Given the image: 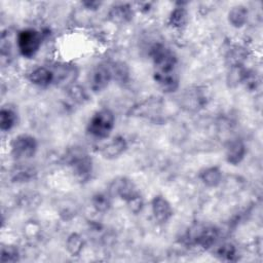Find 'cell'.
Segmentation results:
<instances>
[{"label": "cell", "instance_id": "6da1fadb", "mask_svg": "<svg viewBox=\"0 0 263 263\" xmlns=\"http://www.w3.org/2000/svg\"><path fill=\"white\" fill-rule=\"evenodd\" d=\"M150 54L154 64V80L163 91H175L179 86L176 55L161 43L154 44Z\"/></svg>", "mask_w": 263, "mask_h": 263}, {"label": "cell", "instance_id": "7a4b0ae2", "mask_svg": "<svg viewBox=\"0 0 263 263\" xmlns=\"http://www.w3.org/2000/svg\"><path fill=\"white\" fill-rule=\"evenodd\" d=\"M115 125V117L111 110L101 109L97 111L88 121L87 132L97 139H106L110 136Z\"/></svg>", "mask_w": 263, "mask_h": 263}, {"label": "cell", "instance_id": "3957f363", "mask_svg": "<svg viewBox=\"0 0 263 263\" xmlns=\"http://www.w3.org/2000/svg\"><path fill=\"white\" fill-rule=\"evenodd\" d=\"M41 33L34 29H24L16 37L17 48L21 54L26 59L34 57L41 46Z\"/></svg>", "mask_w": 263, "mask_h": 263}, {"label": "cell", "instance_id": "277c9868", "mask_svg": "<svg viewBox=\"0 0 263 263\" xmlns=\"http://www.w3.org/2000/svg\"><path fill=\"white\" fill-rule=\"evenodd\" d=\"M67 159L68 164L71 166L72 172L78 180L86 181L90 177L92 171V160L83 150L75 149L71 151Z\"/></svg>", "mask_w": 263, "mask_h": 263}, {"label": "cell", "instance_id": "5b68a950", "mask_svg": "<svg viewBox=\"0 0 263 263\" xmlns=\"http://www.w3.org/2000/svg\"><path fill=\"white\" fill-rule=\"evenodd\" d=\"M37 141L33 136L23 134L16 136L10 145L11 154L17 160H26L32 158L37 151Z\"/></svg>", "mask_w": 263, "mask_h": 263}, {"label": "cell", "instance_id": "8992f818", "mask_svg": "<svg viewBox=\"0 0 263 263\" xmlns=\"http://www.w3.org/2000/svg\"><path fill=\"white\" fill-rule=\"evenodd\" d=\"M112 197H120L127 201L138 194L135 184L125 177H119L113 180L109 186V192Z\"/></svg>", "mask_w": 263, "mask_h": 263}, {"label": "cell", "instance_id": "52a82bcc", "mask_svg": "<svg viewBox=\"0 0 263 263\" xmlns=\"http://www.w3.org/2000/svg\"><path fill=\"white\" fill-rule=\"evenodd\" d=\"M112 79L111 69L105 65L96 66L89 74V87L92 91L99 92L105 89Z\"/></svg>", "mask_w": 263, "mask_h": 263}, {"label": "cell", "instance_id": "ba28073f", "mask_svg": "<svg viewBox=\"0 0 263 263\" xmlns=\"http://www.w3.org/2000/svg\"><path fill=\"white\" fill-rule=\"evenodd\" d=\"M50 69L53 74V83L59 86H71L78 74L76 67L68 64H57Z\"/></svg>", "mask_w": 263, "mask_h": 263}, {"label": "cell", "instance_id": "9c48e42d", "mask_svg": "<svg viewBox=\"0 0 263 263\" xmlns=\"http://www.w3.org/2000/svg\"><path fill=\"white\" fill-rule=\"evenodd\" d=\"M218 236L219 232L215 227L206 226L196 230V232L188 236V239L194 245H197L203 249H209L215 245Z\"/></svg>", "mask_w": 263, "mask_h": 263}, {"label": "cell", "instance_id": "30bf717a", "mask_svg": "<svg viewBox=\"0 0 263 263\" xmlns=\"http://www.w3.org/2000/svg\"><path fill=\"white\" fill-rule=\"evenodd\" d=\"M152 213L155 220L159 223H166L173 217V209L170 202L161 195H156L153 197L152 202Z\"/></svg>", "mask_w": 263, "mask_h": 263}, {"label": "cell", "instance_id": "8fae6325", "mask_svg": "<svg viewBox=\"0 0 263 263\" xmlns=\"http://www.w3.org/2000/svg\"><path fill=\"white\" fill-rule=\"evenodd\" d=\"M109 20L115 24L128 23L134 16L133 7L127 3H119L111 7L108 13Z\"/></svg>", "mask_w": 263, "mask_h": 263}, {"label": "cell", "instance_id": "7c38bea8", "mask_svg": "<svg viewBox=\"0 0 263 263\" xmlns=\"http://www.w3.org/2000/svg\"><path fill=\"white\" fill-rule=\"evenodd\" d=\"M126 148L127 143L125 139L121 136H117L102 148V155L105 158L113 159L119 157L126 150Z\"/></svg>", "mask_w": 263, "mask_h": 263}, {"label": "cell", "instance_id": "4fadbf2b", "mask_svg": "<svg viewBox=\"0 0 263 263\" xmlns=\"http://www.w3.org/2000/svg\"><path fill=\"white\" fill-rule=\"evenodd\" d=\"M29 80L40 87H46L53 83V74L50 68L37 67L29 74Z\"/></svg>", "mask_w": 263, "mask_h": 263}, {"label": "cell", "instance_id": "5bb4252c", "mask_svg": "<svg viewBox=\"0 0 263 263\" xmlns=\"http://www.w3.org/2000/svg\"><path fill=\"white\" fill-rule=\"evenodd\" d=\"M246 146L241 140L231 141L226 148V160L232 165L238 164L245 157Z\"/></svg>", "mask_w": 263, "mask_h": 263}, {"label": "cell", "instance_id": "9a60e30c", "mask_svg": "<svg viewBox=\"0 0 263 263\" xmlns=\"http://www.w3.org/2000/svg\"><path fill=\"white\" fill-rule=\"evenodd\" d=\"M248 20V9L243 5L233 6L228 12V22L235 28L242 27Z\"/></svg>", "mask_w": 263, "mask_h": 263}, {"label": "cell", "instance_id": "2e32d148", "mask_svg": "<svg viewBox=\"0 0 263 263\" xmlns=\"http://www.w3.org/2000/svg\"><path fill=\"white\" fill-rule=\"evenodd\" d=\"M199 178L204 185L209 187H216L222 181V173L219 170V167L211 166V167L204 168L200 173Z\"/></svg>", "mask_w": 263, "mask_h": 263}, {"label": "cell", "instance_id": "e0dca14e", "mask_svg": "<svg viewBox=\"0 0 263 263\" xmlns=\"http://www.w3.org/2000/svg\"><path fill=\"white\" fill-rule=\"evenodd\" d=\"M16 113L10 109L3 107L0 111V128L3 132L10 130L16 124Z\"/></svg>", "mask_w": 263, "mask_h": 263}, {"label": "cell", "instance_id": "ac0fdd59", "mask_svg": "<svg viewBox=\"0 0 263 263\" xmlns=\"http://www.w3.org/2000/svg\"><path fill=\"white\" fill-rule=\"evenodd\" d=\"M112 73V79L116 80L119 83H126L129 79V70L128 67L122 63H114L113 66L110 67Z\"/></svg>", "mask_w": 263, "mask_h": 263}, {"label": "cell", "instance_id": "d6986e66", "mask_svg": "<svg viewBox=\"0 0 263 263\" xmlns=\"http://www.w3.org/2000/svg\"><path fill=\"white\" fill-rule=\"evenodd\" d=\"M83 246L84 241L78 233H71L66 240V248L71 256H79Z\"/></svg>", "mask_w": 263, "mask_h": 263}, {"label": "cell", "instance_id": "ffe728a7", "mask_svg": "<svg viewBox=\"0 0 263 263\" xmlns=\"http://www.w3.org/2000/svg\"><path fill=\"white\" fill-rule=\"evenodd\" d=\"M111 195L109 193H97L91 198L92 206L101 213L107 212L111 206Z\"/></svg>", "mask_w": 263, "mask_h": 263}, {"label": "cell", "instance_id": "44dd1931", "mask_svg": "<svg viewBox=\"0 0 263 263\" xmlns=\"http://www.w3.org/2000/svg\"><path fill=\"white\" fill-rule=\"evenodd\" d=\"M188 21V13L186 9L182 6L176 7L171 15H170V24L174 28H182L187 24Z\"/></svg>", "mask_w": 263, "mask_h": 263}, {"label": "cell", "instance_id": "7402d4cb", "mask_svg": "<svg viewBox=\"0 0 263 263\" xmlns=\"http://www.w3.org/2000/svg\"><path fill=\"white\" fill-rule=\"evenodd\" d=\"M247 54L242 48L235 47L231 49L226 58V61L229 65V67H235V66H242L243 61L246 60Z\"/></svg>", "mask_w": 263, "mask_h": 263}, {"label": "cell", "instance_id": "603a6c76", "mask_svg": "<svg viewBox=\"0 0 263 263\" xmlns=\"http://www.w3.org/2000/svg\"><path fill=\"white\" fill-rule=\"evenodd\" d=\"M216 254L222 260H226V261L236 260V249L230 242H226V243H223L222 246H220L217 249Z\"/></svg>", "mask_w": 263, "mask_h": 263}, {"label": "cell", "instance_id": "cb8c5ba5", "mask_svg": "<svg viewBox=\"0 0 263 263\" xmlns=\"http://www.w3.org/2000/svg\"><path fill=\"white\" fill-rule=\"evenodd\" d=\"M68 95L74 102L78 104H83L88 99L83 87L76 84H72L71 86L68 87Z\"/></svg>", "mask_w": 263, "mask_h": 263}, {"label": "cell", "instance_id": "d4e9b609", "mask_svg": "<svg viewBox=\"0 0 263 263\" xmlns=\"http://www.w3.org/2000/svg\"><path fill=\"white\" fill-rule=\"evenodd\" d=\"M20 260L18 250L13 246H6L1 249V262H16Z\"/></svg>", "mask_w": 263, "mask_h": 263}, {"label": "cell", "instance_id": "484cf974", "mask_svg": "<svg viewBox=\"0 0 263 263\" xmlns=\"http://www.w3.org/2000/svg\"><path fill=\"white\" fill-rule=\"evenodd\" d=\"M33 171L28 167H20L13 172V180L16 182H28L33 178Z\"/></svg>", "mask_w": 263, "mask_h": 263}, {"label": "cell", "instance_id": "4316f807", "mask_svg": "<svg viewBox=\"0 0 263 263\" xmlns=\"http://www.w3.org/2000/svg\"><path fill=\"white\" fill-rule=\"evenodd\" d=\"M127 206L129 209V211L134 214H138L139 212H141V210L143 209V198L141 197V195L138 193L137 195L133 196L130 199H128L126 201Z\"/></svg>", "mask_w": 263, "mask_h": 263}, {"label": "cell", "instance_id": "83f0119b", "mask_svg": "<svg viewBox=\"0 0 263 263\" xmlns=\"http://www.w3.org/2000/svg\"><path fill=\"white\" fill-rule=\"evenodd\" d=\"M88 9H97L98 6H100V2H96V1H92V2H84L83 3Z\"/></svg>", "mask_w": 263, "mask_h": 263}]
</instances>
